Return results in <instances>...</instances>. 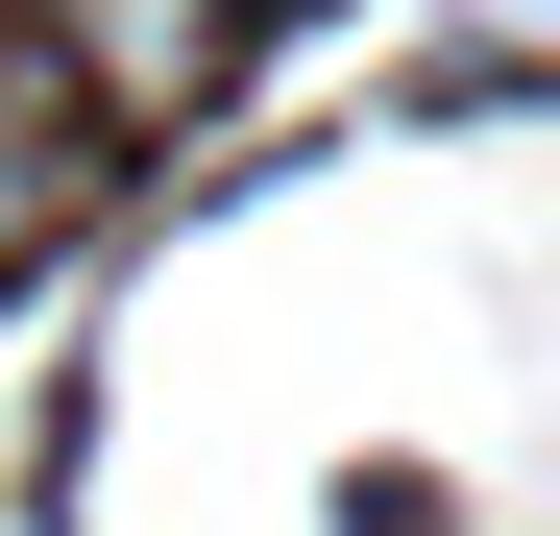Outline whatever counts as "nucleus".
I'll use <instances>...</instances> for the list:
<instances>
[{"label":"nucleus","instance_id":"f257e3e1","mask_svg":"<svg viewBox=\"0 0 560 536\" xmlns=\"http://www.w3.org/2000/svg\"><path fill=\"white\" fill-rule=\"evenodd\" d=\"M25 73H49L98 147H171V123H220L244 0H25Z\"/></svg>","mask_w":560,"mask_h":536},{"label":"nucleus","instance_id":"f03ea898","mask_svg":"<svg viewBox=\"0 0 560 536\" xmlns=\"http://www.w3.org/2000/svg\"><path fill=\"white\" fill-rule=\"evenodd\" d=\"M73 196H98V123L0 49V268H49V244H73Z\"/></svg>","mask_w":560,"mask_h":536}]
</instances>
